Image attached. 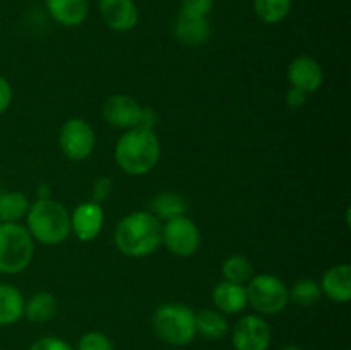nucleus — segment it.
Returning a JSON list of instances; mask_svg holds the SVG:
<instances>
[{"instance_id": "11", "label": "nucleus", "mask_w": 351, "mask_h": 350, "mask_svg": "<svg viewBox=\"0 0 351 350\" xmlns=\"http://www.w3.org/2000/svg\"><path fill=\"white\" fill-rule=\"evenodd\" d=\"M105 225L103 205L95 201H84L71 213V233L81 242H91L101 233Z\"/></svg>"}, {"instance_id": "6", "label": "nucleus", "mask_w": 351, "mask_h": 350, "mask_svg": "<svg viewBox=\"0 0 351 350\" xmlns=\"http://www.w3.org/2000/svg\"><path fill=\"white\" fill-rule=\"evenodd\" d=\"M245 292L247 302L259 316H276L290 304L287 283L276 275H254L245 283Z\"/></svg>"}, {"instance_id": "12", "label": "nucleus", "mask_w": 351, "mask_h": 350, "mask_svg": "<svg viewBox=\"0 0 351 350\" xmlns=\"http://www.w3.org/2000/svg\"><path fill=\"white\" fill-rule=\"evenodd\" d=\"M101 21L117 33H127L137 26L139 10L134 0H98Z\"/></svg>"}, {"instance_id": "28", "label": "nucleus", "mask_w": 351, "mask_h": 350, "mask_svg": "<svg viewBox=\"0 0 351 350\" xmlns=\"http://www.w3.org/2000/svg\"><path fill=\"white\" fill-rule=\"evenodd\" d=\"M27 350H75V349L71 345V343L65 342L64 338H58V336H43V338L31 343V347Z\"/></svg>"}, {"instance_id": "16", "label": "nucleus", "mask_w": 351, "mask_h": 350, "mask_svg": "<svg viewBox=\"0 0 351 350\" xmlns=\"http://www.w3.org/2000/svg\"><path fill=\"white\" fill-rule=\"evenodd\" d=\"M175 36L187 47H201L211 36V24L208 17H191L178 14L173 24Z\"/></svg>"}, {"instance_id": "19", "label": "nucleus", "mask_w": 351, "mask_h": 350, "mask_svg": "<svg viewBox=\"0 0 351 350\" xmlns=\"http://www.w3.org/2000/svg\"><path fill=\"white\" fill-rule=\"evenodd\" d=\"M58 311V302L50 292H36L27 301H24V316L31 323H48L55 318Z\"/></svg>"}, {"instance_id": "7", "label": "nucleus", "mask_w": 351, "mask_h": 350, "mask_svg": "<svg viewBox=\"0 0 351 350\" xmlns=\"http://www.w3.org/2000/svg\"><path fill=\"white\" fill-rule=\"evenodd\" d=\"M161 244L177 257H191L201 247V232L187 215L165 222L161 226Z\"/></svg>"}, {"instance_id": "24", "label": "nucleus", "mask_w": 351, "mask_h": 350, "mask_svg": "<svg viewBox=\"0 0 351 350\" xmlns=\"http://www.w3.org/2000/svg\"><path fill=\"white\" fill-rule=\"evenodd\" d=\"M322 290L319 281L312 280V278H300L288 288V299L293 304L302 305V307H308L321 301Z\"/></svg>"}, {"instance_id": "17", "label": "nucleus", "mask_w": 351, "mask_h": 350, "mask_svg": "<svg viewBox=\"0 0 351 350\" xmlns=\"http://www.w3.org/2000/svg\"><path fill=\"white\" fill-rule=\"evenodd\" d=\"M45 3L51 19L64 27L81 26L89 14L88 0H47Z\"/></svg>"}, {"instance_id": "22", "label": "nucleus", "mask_w": 351, "mask_h": 350, "mask_svg": "<svg viewBox=\"0 0 351 350\" xmlns=\"http://www.w3.org/2000/svg\"><path fill=\"white\" fill-rule=\"evenodd\" d=\"M29 199L23 192L0 194V223H19L29 209Z\"/></svg>"}, {"instance_id": "3", "label": "nucleus", "mask_w": 351, "mask_h": 350, "mask_svg": "<svg viewBox=\"0 0 351 350\" xmlns=\"http://www.w3.org/2000/svg\"><path fill=\"white\" fill-rule=\"evenodd\" d=\"M24 220L29 235L41 246H58L71 235V213L57 199L36 198Z\"/></svg>"}, {"instance_id": "5", "label": "nucleus", "mask_w": 351, "mask_h": 350, "mask_svg": "<svg viewBox=\"0 0 351 350\" xmlns=\"http://www.w3.org/2000/svg\"><path fill=\"white\" fill-rule=\"evenodd\" d=\"M34 240L23 223H0V273L19 275L31 264Z\"/></svg>"}, {"instance_id": "4", "label": "nucleus", "mask_w": 351, "mask_h": 350, "mask_svg": "<svg viewBox=\"0 0 351 350\" xmlns=\"http://www.w3.org/2000/svg\"><path fill=\"white\" fill-rule=\"evenodd\" d=\"M154 335L171 347H185L195 338V311L178 302H168L153 312Z\"/></svg>"}, {"instance_id": "26", "label": "nucleus", "mask_w": 351, "mask_h": 350, "mask_svg": "<svg viewBox=\"0 0 351 350\" xmlns=\"http://www.w3.org/2000/svg\"><path fill=\"white\" fill-rule=\"evenodd\" d=\"M75 350H113V343L103 333L88 331L81 336Z\"/></svg>"}, {"instance_id": "2", "label": "nucleus", "mask_w": 351, "mask_h": 350, "mask_svg": "<svg viewBox=\"0 0 351 350\" xmlns=\"http://www.w3.org/2000/svg\"><path fill=\"white\" fill-rule=\"evenodd\" d=\"M115 163L125 174L139 177L154 170L161 158V144L156 132L143 127L125 130L113 150Z\"/></svg>"}, {"instance_id": "1", "label": "nucleus", "mask_w": 351, "mask_h": 350, "mask_svg": "<svg viewBox=\"0 0 351 350\" xmlns=\"http://www.w3.org/2000/svg\"><path fill=\"white\" fill-rule=\"evenodd\" d=\"M161 222L151 211H132L115 226V247L129 257H147L161 246Z\"/></svg>"}, {"instance_id": "25", "label": "nucleus", "mask_w": 351, "mask_h": 350, "mask_svg": "<svg viewBox=\"0 0 351 350\" xmlns=\"http://www.w3.org/2000/svg\"><path fill=\"white\" fill-rule=\"evenodd\" d=\"M256 16L266 24H280L291 10V0H254Z\"/></svg>"}, {"instance_id": "15", "label": "nucleus", "mask_w": 351, "mask_h": 350, "mask_svg": "<svg viewBox=\"0 0 351 350\" xmlns=\"http://www.w3.org/2000/svg\"><path fill=\"white\" fill-rule=\"evenodd\" d=\"M213 304L216 311L223 312L225 316H233L242 312L249 305L247 302L245 285L232 283V281L221 280L213 288Z\"/></svg>"}, {"instance_id": "23", "label": "nucleus", "mask_w": 351, "mask_h": 350, "mask_svg": "<svg viewBox=\"0 0 351 350\" xmlns=\"http://www.w3.org/2000/svg\"><path fill=\"white\" fill-rule=\"evenodd\" d=\"M223 280L232 281V283L245 285L254 277V266L245 256L242 254H233L228 256L221 264Z\"/></svg>"}, {"instance_id": "18", "label": "nucleus", "mask_w": 351, "mask_h": 350, "mask_svg": "<svg viewBox=\"0 0 351 350\" xmlns=\"http://www.w3.org/2000/svg\"><path fill=\"white\" fill-rule=\"evenodd\" d=\"M195 335L209 342H219L228 335V321L223 312L216 309H202L195 312Z\"/></svg>"}, {"instance_id": "32", "label": "nucleus", "mask_w": 351, "mask_h": 350, "mask_svg": "<svg viewBox=\"0 0 351 350\" xmlns=\"http://www.w3.org/2000/svg\"><path fill=\"white\" fill-rule=\"evenodd\" d=\"M283 350H302L300 347H295V345H288V347H285Z\"/></svg>"}, {"instance_id": "27", "label": "nucleus", "mask_w": 351, "mask_h": 350, "mask_svg": "<svg viewBox=\"0 0 351 350\" xmlns=\"http://www.w3.org/2000/svg\"><path fill=\"white\" fill-rule=\"evenodd\" d=\"M215 0H182V5L178 14L191 17H209Z\"/></svg>"}, {"instance_id": "10", "label": "nucleus", "mask_w": 351, "mask_h": 350, "mask_svg": "<svg viewBox=\"0 0 351 350\" xmlns=\"http://www.w3.org/2000/svg\"><path fill=\"white\" fill-rule=\"evenodd\" d=\"M144 106L129 95H112L103 102L101 115L115 129L129 130L139 127Z\"/></svg>"}, {"instance_id": "20", "label": "nucleus", "mask_w": 351, "mask_h": 350, "mask_svg": "<svg viewBox=\"0 0 351 350\" xmlns=\"http://www.w3.org/2000/svg\"><path fill=\"white\" fill-rule=\"evenodd\" d=\"M24 301L19 288L0 283V326H10L24 316Z\"/></svg>"}, {"instance_id": "14", "label": "nucleus", "mask_w": 351, "mask_h": 350, "mask_svg": "<svg viewBox=\"0 0 351 350\" xmlns=\"http://www.w3.org/2000/svg\"><path fill=\"white\" fill-rule=\"evenodd\" d=\"M322 295L336 304H348L351 301V266L348 263L335 264L324 271L321 281Z\"/></svg>"}, {"instance_id": "9", "label": "nucleus", "mask_w": 351, "mask_h": 350, "mask_svg": "<svg viewBox=\"0 0 351 350\" xmlns=\"http://www.w3.org/2000/svg\"><path fill=\"white\" fill-rule=\"evenodd\" d=\"M271 326L259 314H245L232 329V345L235 350H267L271 343Z\"/></svg>"}, {"instance_id": "29", "label": "nucleus", "mask_w": 351, "mask_h": 350, "mask_svg": "<svg viewBox=\"0 0 351 350\" xmlns=\"http://www.w3.org/2000/svg\"><path fill=\"white\" fill-rule=\"evenodd\" d=\"M113 189V182L110 177H98L93 184L91 189V201L98 202V205H103L106 199L110 198Z\"/></svg>"}, {"instance_id": "13", "label": "nucleus", "mask_w": 351, "mask_h": 350, "mask_svg": "<svg viewBox=\"0 0 351 350\" xmlns=\"http://www.w3.org/2000/svg\"><path fill=\"white\" fill-rule=\"evenodd\" d=\"M287 78L291 88L300 89L305 95H312L324 82V71L315 58L308 57V55H300L290 62Z\"/></svg>"}, {"instance_id": "31", "label": "nucleus", "mask_w": 351, "mask_h": 350, "mask_svg": "<svg viewBox=\"0 0 351 350\" xmlns=\"http://www.w3.org/2000/svg\"><path fill=\"white\" fill-rule=\"evenodd\" d=\"M307 98H308V95H305L304 91H300V89H297V88H288V91H287V103H288V106H290V108H293V110H300L302 106L305 105V103H307Z\"/></svg>"}, {"instance_id": "30", "label": "nucleus", "mask_w": 351, "mask_h": 350, "mask_svg": "<svg viewBox=\"0 0 351 350\" xmlns=\"http://www.w3.org/2000/svg\"><path fill=\"white\" fill-rule=\"evenodd\" d=\"M12 103V86L3 75H0V117L9 110Z\"/></svg>"}, {"instance_id": "21", "label": "nucleus", "mask_w": 351, "mask_h": 350, "mask_svg": "<svg viewBox=\"0 0 351 350\" xmlns=\"http://www.w3.org/2000/svg\"><path fill=\"white\" fill-rule=\"evenodd\" d=\"M151 213L160 222H170L178 216L187 215V201L178 192H160L151 201Z\"/></svg>"}, {"instance_id": "8", "label": "nucleus", "mask_w": 351, "mask_h": 350, "mask_svg": "<svg viewBox=\"0 0 351 350\" xmlns=\"http://www.w3.org/2000/svg\"><path fill=\"white\" fill-rule=\"evenodd\" d=\"M96 146L95 129L84 119H69L58 132V148L71 161H84Z\"/></svg>"}]
</instances>
